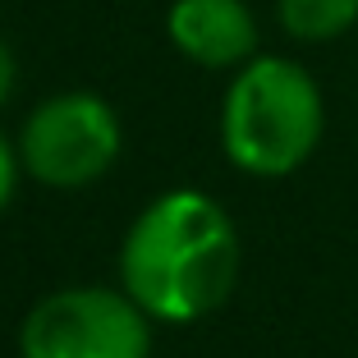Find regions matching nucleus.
Listing matches in <instances>:
<instances>
[{"mask_svg": "<svg viewBox=\"0 0 358 358\" xmlns=\"http://www.w3.org/2000/svg\"><path fill=\"white\" fill-rule=\"evenodd\" d=\"M239 280V230L198 189H170L134 216L120 243V289L152 322L189 327L216 313Z\"/></svg>", "mask_w": 358, "mask_h": 358, "instance_id": "obj_1", "label": "nucleus"}, {"mask_svg": "<svg viewBox=\"0 0 358 358\" xmlns=\"http://www.w3.org/2000/svg\"><path fill=\"white\" fill-rule=\"evenodd\" d=\"M322 87L289 55H253L234 69L221 106V148L243 175L285 179L322 143Z\"/></svg>", "mask_w": 358, "mask_h": 358, "instance_id": "obj_2", "label": "nucleus"}, {"mask_svg": "<svg viewBox=\"0 0 358 358\" xmlns=\"http://www.w3.org/2000/svg\"><path fill=\"white\" fill-rule=\"evenodd\" d=\"M124 134L115 106L96 92H55L19 129V166L46 189H83L115 166Z\"/></svg>", "mask_w": 358, "mask_h": 358, "instance_id": "obj_3", "label": "nucleus"}, {"mask_svg": "<svg viewBox=\"0 0 358 358\" xmlns=\"http://www.w3.org/2000/svg\"><path fill=\"white\" fill-rule=\"evenodd\" d=\"M19 349L23 358H148L152 317L124 289H55L23 317Z\"/></svg>", "mask_w": 358, "mask_h": 358, "instance_id": "obj_4", "label": "nucleus"}, {"mask_svg": "<svg viewBox=\"0 0 358 358\" xmlns=\"http://www.w3.org/2000/svg\"><path fill=\"white\" fill-rule=\"evenodd\" d=\"M166 37L202 69H239L257 55V19L248 0H175Z\"/></svg>", "mask_w": 358, "mask_h": 358, "instance_id": "obj_5", "label": "nucleus"}, {"mask_svg": "<svg viewBox=\"0 0 358 358\" xmlns=\"http://www.w3.org/2000/svg\"><path fill=\"white\" fill-rule=\"evenodd\" d=\"M275 19L294 42L322 46L358 23V0H275Z\"/></svg>", "mask_w": 358, "mask_h": 358, "instance_id": "obj_6", "label": "nucleus"}, {"mask_svg": "<svg viewBox=\"0 0 358 358\" xmlns=\"http://www.w3.org/2000/svg\"><path fill=\"white\" fill-rule=\"evenodd\" d=\"M14 184H19V148H10V138L0 134V211L10 207Z\"/></svg>", "mask_w": 358, "mask_h": 358, "instance_id": "obj_7", "label": "nucleus"}, {"mask_svg": "<svg viewBox=\"0 0 358 358\" xmlns=\"http://www.w3.org/2000/svg\"><path fill=\"white\" fill-rule=\"evenodd\" d=\"M14 83H19V64H14V51L0 42V106L14 96Z\"/></svg>", "mask_w": 358, "mask_h": 358, "instance_id": "obj_8", "label": "nucleus"}]
</instances>
